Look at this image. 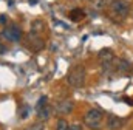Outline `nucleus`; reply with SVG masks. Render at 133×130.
Instances as JSON below:
<instances>
[{"label": "nucleus", "mask_w": 133, "mask_h": 130, "mask_svg": "<svg viewBox=\"0 0 133 130\" xmlns=\"http://www.w3.org/2000/svg\"><path fill=\"white\" fill-rule=\"evenodd\" d=\"M130 14V3L125 0H113L107 8V17L115 23H122Z\"/></svg>", "instance_id": "f257e3e1"}, {"label": "nucleus", "mask_w": 133, "mask_h": 130, "mask_svg": "<svg viewBox=\"0 0 133 130\" xmlns=\"http://www.w3.org/2000/svg\"><path fill=\"white\" fill-rule=\"evenodd\" d=\"M56 130H70V124L66 122V119H59L56 124Z\"/></svg>", "instance_id": "ddd939ff"}, {"label": "nucleus", "mask_w": 133, "mask_h": 130, "mask_svg": "<svg viewBox=\"0 0 133 130\" xmlns=\"http://www.w3.org/2000/svg\"><path fill=\"white\" fill-rule=\"evenodd\" d=\"M30 3H33L34 5V3H37V0H30Z\"/></svg>", "instance_id": "412c9836"}, {"label": "nucleus", "mask_w": 133, "mask_h": 130, "mask_svg": "<svg viewBox=\"0 0 133 130\" xmlns=\"http://www.w3.org/2000/svg\"><path fill=\"white\" fill-rule=\"evenodd\" d=\"M45 30V23H43V20H40V19H36L33 23H31V32L34 34H40L42 36V31Z\"/></svg>", "instance_id": "f8f14e48"}, {"label": "nucleus", "mask_w": 133, "mask_h": 130, "mask_svg": "<svg viewBox=\"0 0 133 130\" xmlns=\"http://www.w3.org/2000/svg\"><path fill=\"white\" fill-rule=\"evenodd\" d=\"M111 2H113V0H99L98 6H99V8H108V5H110Z\"/></svg>", "instance_id": "dca6fc26"}, {"label": "nucleus", "mask_w": 133, "mask_h": 130, "mask_svg": "<svg viewBox=\"0 0 133 130\" xmlns=\"http://www.w3.org/2000/svg\"><path fill=\"white\" fill-rule=\"evenodd\" d=\"M102 121H104V115L98 108H90L85 115H84V122L88 129L91 130H99L102 127Z\"/></svg>", "instance_id": "7ed1b4c3"}, {"label": "nucleus", "mask_w": 133, "mask_h": 130, "mask_svg": "<svg viewBox=\"0 0 133 130\" xmlns=\"http://www.w3.org/2000/svg\"><path fill=\"white\" fill-rule=\"evenodd\" d=\"M85 77H87V73L84 65H74L66 74V82L74 88H82L85 85Z\"/></svg>", "instance_id": "f03ea898"}, {"label": "nucleus", "mask_w": 133, "mask_h": 130, "mask_svg": "<svg viewBox=\"0 0 133 130\" xmlns=\"http://www.w3.org/2000/svg\"><path fill=\"white\" fill-rule=\"evenodd\" d=\"M68 17H70L71 22H79V20H82V19L85 17V12H84V9H81V8H74V9H71V11L68 12Z\"/></svg>", "instance_id": "9b49d317"}, {"label": "nucleus", "mask_w": 133, "mask_h": 130, "mask_svg": "<svg viewBox=\"0 0 133 130\" xmlns=\"http://www.w3.org/2000/svg\"><path fill=\"white\" fill-rule=\"evenodd\" d=\"M28 130H45V124H43V121H39V122L33 124L31 127H28Z\"/></svg>", "instance_id": "4468645a"}, {"label": "nucleus", "mask_w": 133, "mask_h": 130, "mask_svg": "<svg viewBox=\"0 0 133 130\" xmlns=\"http://www.w3.org/2000/svg\"><path fill=\"white\" fill-rule=\"evenodd\" d=\"M130 67H132L130 62H127L125 59H115L111 70L116 71V73H119V74H127L129 70H130Z\"/></svg>", "instance_id": "6e6552de"}, {"label": "nucleus", "mask_w": 133, "mask_h": 130, "mask_svg": "<svg viewBox=\"0 0 133 130\" xmlns=\"http://www.w3.org/2000/svg\"><path fill=\"white\" fill-rule=\"evenodd\" d=\"M51 115H53V108L46 104L45 107H42L40 110H37V118H39V121H48L50 118H51Z\"/></svg>", "instance_id": "9d476101"}, {"label": "nucleus", "mask_w": 133, "mask_h": 130, "mask_svg": "<svg viewBox=\"0 0 133 130\" xmlns=\"http://www.w3.org/2000/svg\"><path fill=\"white\" fill-rule=\"evenodd\" d=\"M23 45L30 51H33V53H37V51H40V50L45 48V42H43L42 36L40 34H34L31 31H30V34H26L23 37Z\"/></svg>", "instance_id": "20e7f679"}, {"label": "nucleus", "mask_w": 133, "mask_h": 130, "mask_svg": "<svg viewBox=\"0 0 133 130\" xmlns=\"http://www.w3.org/2000/svg\"><path fill=\"white\" fill-rule=\"evenodd\" d=\"M125 119L124 118H119V116H115V115H110L107 118V129L108 130H122L125 126Z\"/></svg>", "instance_id": "0eeeda50"}, {"label": "nucleus", "mask_w": 133, "mask_h": 130, "mask_svg": "<svg viewBox=\"0 0 133 130\" xmlns=\"http://www.w3.org/2000/svg\"><path fill=\"white\" fill-rule=\"evenodd\" d=\"M70 130H82V124H79V122L70 124Z\"/></svg>", "instance_id": "f3484780"}, {"label": "nucleus", "mask_w": 133, "mask_h": 130, "mask_svg": "<svg viewBox=\"0 0 133 130\" xmlns=\"http://www.w3.org/2000/svg\"><path fill=\"white\" fill-rule=\"evenodd\" d=\"M28 113H30V108H28V107H25V108H22V113H20V118H22V119H25V118L28 116Z\"/></svg>", "instance_id": "a211bd4d"}, {"label": "nucleus", "mask_w": 133, "mask_h": 130, "mask_svg": "<svg viewBox=\"0 0 133 130\" xmlns=\"http://www.w3.org/2000/svg\"><path fill=\"white\" fill-rule=\"evenodd\" d=\"M2 36H3L6 40H9V42H19V40L23 37V32H22V30H20L17 25H9V27H6V28L3 30Z\"/></svg>", "instance_id": "423d86ee"}, {"label": "nucleus", "mask_w": 133, "mask_h": 130, "mask_svg": "<svg viewBox=\"0 0 133 130\" xmlns=\"http://www.w3.org/2000/svg\"><path fill=\"white\" fill-rule=\"evenodd\" d=\"M8 22V16L6 14H0V23H6Z\"/></svg>", "instance_id": "6ab92c4d"}, {"label": "nucleus", "mask_w": 133, "mask_h": 130, "mask_svg": "<svg viewBox=\"0 0 133 130\" xmlns=\"http://www.w3.org/2000/svg\"><path fill=\"white\" fill-rule=\"evenodd\" d=\"M6 53V47H5V43L0 40V54H5Z\"/></svg>", "instance_id": "aec40b11"}, {"label": "nucleus", "mask_w": 133, "mask_h": 130, "mask_svg": "<svg viewBox=\"0 0 133 130\" xmlns=\"http://www.w3.org/2000/svg\"><path fill=\"white\" fill-rule=\"evenodd\" d=\"M45 105H46V96H42L39 101H37L36 108H37V110H40V108H42V107H45Z\"/></svg>", "instance_id": "2eb2a0df"}, {"label": "nucleus", "mask_w": 133, "mask_h": 130, "mask_svg": "<svg viewBox=\"0 0 133 130\" xmlns=\"http://www.w3.org/2000/svg\"><path fill=\"white\" fill-rule=\"evenodd\" d=\"M73 107H74V102H73L71 99H62V101H57V102H56V110H57L61 115H68V113H71Z\"/></svg>", "instance_id": "1a4fd4ad"}, {"label": "nucleus", "mask_w": 133, "mask_h": 130, "mask_svg": "<svg viewBox=\"0 0 133 130\" xmlns=\"http://www.w3.org/2000/svg\"><path fill=\"white\" fill-rule=\"evenodd\" d=\"M98 57H99V64H101V67H102L104 71L111 70V67H113V61H115V54H113V51H111L110 48H104V50H101Z\"/></svg>", "instance_id": "39448f33"}]
</instances>
